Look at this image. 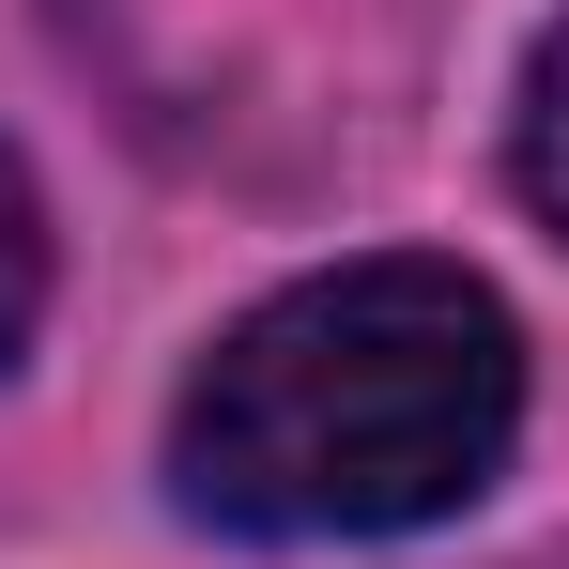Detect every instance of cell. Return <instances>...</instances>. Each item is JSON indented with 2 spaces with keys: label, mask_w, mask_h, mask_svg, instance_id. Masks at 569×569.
Instances as JSON below:
<instances>
[{
  "label": "cell",
  "mask_w": 569,
  "mask_h": 569,
  "mask_svg": "<svg viewBox=\"0 0 569 569\" xmlns=\"http://www.w3.org/2000/svg\"><path fill=\"white\" fill-rule=\"evenodd\" d=\"M523 431V323L462 262H339L247 308L170 416V477L231 539H400L492 492Z\"/></svg>",
  "instance_id": "cell-1"
},
{
  "label": "cell",
  "mask_w": 569,
  "mask_h": 569,
  "mask_svg": "<svg viewBox=\"0 0 569 569\" xmlns=\"http://www.w3.org/2000/svg\"><path fill=\"white\" fill-rule=\"evenodd\" d=\"M31 308H47V200H31V170L0 154V370H16Z\"/></svg>",
  "instance_id": "cell-2"
},
{
  "label": "cell",
  "mask_w": 569,
  "mask_h": 569,
  "mask_svg": "<svg viewBox=\"0 0 569 569\" xmlns=\"http://www.w3.org/2000/svg\"><path fill=\"white\" fill-rule=\"evenodd\" d=\"M523 200L569 231V16H555V47H539V78H523Z\"/></svg>",
  "instance_id": "cell-3"
}]
</instances>
